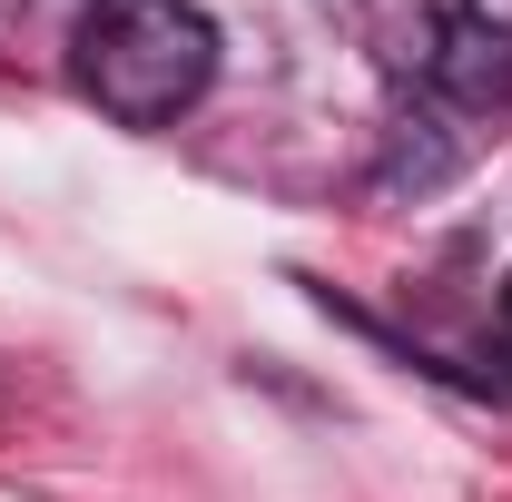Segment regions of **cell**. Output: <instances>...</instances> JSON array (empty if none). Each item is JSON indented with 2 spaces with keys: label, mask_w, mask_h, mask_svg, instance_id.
Masks as SVG:
<instances>
[{
  "label": "cell",
  "mask_w": 512,
  "mask_h": 502,
  "mask_svg": "<svg viewBox=\"0 0 512 502\" xmlns=\"http://www.w3.org/2000/svg\"><path fill=\"white\" fill-rule=\"evenodd\" d=\"M503 325H512V276H503Z\"/></svg>",
  "instance_id": "obj_3"
},
{
  "label": "cell",
  "mask_w": 512,
  "mask_h": 502,
  "mask_svg": "<svg viewBox=\"0 0 512 502\" xmlns=\"http://www.w3.org/2000/svg\"><path fill=\"white\" fill-rule=\"evenodd\" d=\"M424 79L444 89L453 109H503L512 99V30L483 20V10H444L434 50H424Z\"/></svg>",
  "instance_id": "obj_2"
},
{
  "label": "cell",
  "mask_w": 512,
  "mask_h": 502,
  "mask_svg": "<svg viewBox=\"0 0 512 502\" xmlns=\"http://www.w3.org/2000/svg\"><path fill=\"white\" fill-rule=\"evenodd\" d=\"M69 69L119 128H168L217 79V20L197 0H89Z\"/></svg>",
  "instance_id": "obj_1"
}]
</instances>
